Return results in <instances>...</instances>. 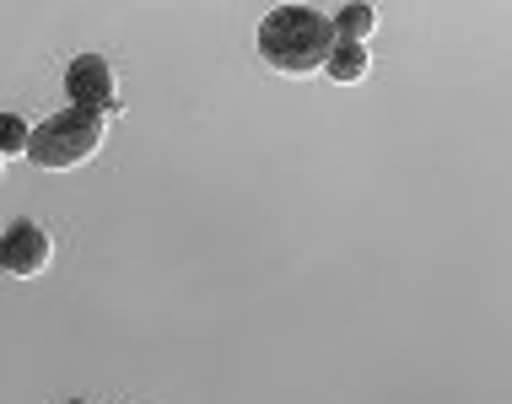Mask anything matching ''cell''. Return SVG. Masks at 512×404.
I'll return each instance as SVG.
<instances>
[{"instance_id": "4", "label": "cell", "mask_w": 512, "mask_h": 404, "mask_svg": "<svg viewBox=\"0 0 512 404\" xmlns=\"http://www.w3.org/2000/svg\"><path fill=\"white\" fill-rule=\"evenodd\" d=\"M49 264V232L38 221H11L0 238V270L6 275H38Z\"/></svg>"}, {"instance_id": "2", "label": "cell", "mask_w": 512, "mask_h": 404, "mask_svg": "<svg viewBox=\"0 0 512 404\" xmlns=\"http://www.w3.org/2000/svg\"><path fill=\"white\" fill-rule=\"evenodd\" d=\"M98 146H103V114H92V108H65V114H49L33 130L27 162L49 167V173H65V167H81Z\"/></svg>"}, {"instance_id": "3", "label": "cell", "mask_w": 512, "mask_h": 404, "mask_svg": "<svg viewBox=\"0 0 512 404\" xmlns=\"http://www.w3.org/2000/svg\"><path fill=\"white\" fill-rule=\"evenodd\" d=\"M65 97H71V108H92V114H114V71H108V60L98 54H81L71 60V71H65Z\"/></svg>"}, {"instance_id": "7", "label": "cell", "mask_w": 512, "mask_h": 404, "mask_svg": "<svg viewBox=\"0 0 512 404\" xmlns=\"http://www.w3.org/2000/svg\"><path fill=\"white\" fill-rule=\"evenodd\" d=\"M27 141H33V130H27L17 114H0V157H11V151L27 157Z\"/></svg>"}, {"instance_id": "8", "label": "cell", "mask_w": 512, "mask_h": 404, "mask_svg": "<svg viewBox=\"0 0 512 404\" xmlns=\"http://www.w3.org/2000/svg\"><path fill=\"white\" fill-rule=\"evenodd\" d=\"M71 404H81V399H71Z\"/></svg>"}, {"instance_id": "5", "label": "cell", "mask_w": 512, "mask_h": 404, "mask_svg": "<svg viewBox=\"0 0 512 404\" xmlns=\"http://www.w3.org/2000/svg\"><path fill=\"white\" fill-rule=\"evenodd\" d=\"M367 65H372V60H367V49H362V44H335V49H329L324 76L345 87V81H362V76H367Z\"/></svg>"}, {"instance_id": "6", "label": "cell", "mask_w": 512, "mask_h": 404, "mask_svg": "<svg viewBox=\"0 0 512 404\" xmlns=\"http://www.w3.org/2000/svg\"><path fill=\"white\" fill-rule=\"evenodd\" d=\"M372 22H378V11L372 6H345L329 17V27H335V44H362V38L372 33Z\"/></svg>"}, {"instance_id": "1", "label": "cell", "mask_w": 512, "mask_h": 404, "mask_svg": "<svg viewBox=\"0 0 512 404\" xmlns=\"http://www.w3.org/2000/svg\"><path fill=\"white\" fill-rule=\"evenodd\" d=\"M329 49H335V27H329V17L313 6H275L270 17L259 22V54H265L281 76L324 71Z\"/></svg>"}]
</instances>
